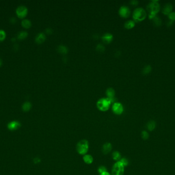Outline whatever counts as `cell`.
<instances>
[{"mask_svg": "<svg viewBox=\"0 0 175 175\" xmlns=\"http://www.w3.org/2000/svg\"><path fill=\"white\" fill-rule=\"evenodd\" d=\"M106 94L107 96V98L111 101V103L115 101V92L113 88H109L107 89L106 90Z\"/></svg>", "mask_w": 175, "mask_h": 175, "instance_id": "obj_10", "label": "cell"}, {"mask_svg": "<svg viewBox=\"0 0 175 175\" xmlns=\"http://www.w3.org/2000/svg\"><path fill=\"white\" fill-rule=\"evenodd\" d=\"M46 40V36L43 32L39 33L35 38V41L38 44H41L44 42Z\"/></svg>", "mask_w": 175, "mask_h": 175, "instance_id": "obj_14", "label": "cell"}, {"mask_svg": "<svg viewBox=\"0 0 175 175\" xmlns=\"http://www.w3.org/2000/svg\"><path fill=\"white\" fill-rule=\"evenodd\" d=\"M96 48V50L99 52H102L105 50L104 46L102 44H98V45H97Z\"/></svg>", "mask_w": 175, "mask_h": 175, "instance_id": "obj_26", "label": "cell"}, {"mask_svg": "<svg viewBox=\"0 0 175 175\" xmlns=\"http://www.w3.org/2000/svg\"><path fill=\"white\" fill-rule=\"evenodd\" d=\"M31 108V104L29 102H26L22 106V108L23 110L25 112H28L30 110Z\"/></svg>", "mask_w": 175, "mask_h": 175, "instance_id": "obj_22", "label": "cell"}, {"mask_svg": "<svg viewBox=\"0 0 175 175\" xmlns=\"http://www.w3.org/2000/svg\"><path fill=\"white\" fill-rule=\"evenodd\" d=\"M77 152L81 155H85L88 152L89 148V144L88 140L83 139L77 143L76 146Z\"/></svg>", "mask_w": 175, "mask_h": 175, "instance_id": "obj_2", "label": "cell"}, {"mask_svg": "<svg viewBox=\"0 0 175 175\" xmlns=\"http://www.w3.org/2000/svg\"><path fill=\"white\" fill-rule=\"evenodd\" d=\"M156 126V123L154 120L150 121L147 124V128L149 131H153Z\"/></svg>", "mask_w": 175, "mask_h": 175, "instance_id": "obj_16", "label": "cell"}, {"mask_svg": "<svg viewBox=\"0 0 175 175\" xmlns=\"http://www.w3.org/2000/svg\"><path fill=\"white\" fill-rule=\"evenodd\" d=\"M153 23L154 24V25L156 26H157V27H159L162 24V21H161V19L158 17L157 16H156L153 19Z\"/></svg>", "mask_w": 175, "mask_h": 175, "instance_id": "obj_21", "label": "cell"}, {"mask_svg": "<svg viewBox=\"0 0 175 175\" xmlns=\"http://www.w3.org/2000/svg\"><path fill=\"white\" fill-rule=\"evenodd\" d=\"M28 9L24 6H21L17 7L16 10V13L17 16L20 18H24L27 14Z\"/></svg>", "mask_w": 175, "mask_h": 175, "instance_id": "obj_7", "label": "cell"}, {"mask_svg": "<svg viewBox=\"0 0 175 175\" xmlns=\"http://www.w3.org/2000/svg\"><path fill=\"white\" fill-rule=\"evenodd\" d=\"M173 23H174V21H172V20H170L169 22H168V24H167V26H168V27H170V26H171L173 24Z\"/></svg>", "mask_w": 175, "mask_h": 175, "instance_id": "obj_34", "label": "cell"}, {"mask_svg": "<svg viewBox=\"0 0 175 175\" xmlns=\"http://www.w3.org/2000/svg\"><path fill=\"white\" fill-rule=\"evenodd\" d=\"M112 150V145L109 142L104 143L102 147V152L104 154H106L111 152Z\"/></svg>", "mask_w": 175, "mask_h": 175, "instance_id": "obj_11", "label": "cell"}, {"mask_svg": "<svg viewBox=\"0 0 175 175\" xmlns=\"http://www.w3.org/2000/svg\"><path fill=\"white\" fill-rule=\"evenodd\" d=\"M2 64V60L0 59V66H1Z\"/></svg>", "mask_w": 175, "mask_h": 175, "instance_id": "obj_36", "label": "cell"}, {"mask_svg": "<svg viewBox=\"0 0 175 175\" xmlns=\"http://www.w3.org/2000/svg\"><path fill=\"white\" fill-rule=\"evenodd\" d=\"M113 38V35L110 33H105L102 36V40L105 43H110Z\"/></svg>", "mask_w": 175, "mask_h": 175, "instance_id": "obj_13", "label": "cell"}, {"mask_svg": "<svg viewBox=\"0 0 175 175\" xmlns=\"http://www.w3.org/2000/svg\"><path fill=\"white\" fill-rule=\"evenodd\" d=\"M83 160L85 163L87 164H91L93 162V158L91 155L86 154L84 156Z\"/></svg>", "mask_w": 175, "mask_h": 175, "instance_id": "obj_15", "label": "cell"}, {"mask_svg": "<svg viewBox=\"0 0 175 175\" xmlns=\"http://www.w3.org/2000/svg\"><path fill=\"white\" fill-rule=\"evenodd\" d=\"M57 50L60 53L62 54H66L68 52V48L66 46L63 45L58 46L57 47Z\"/></svg>", "mask_w": 175, "mask_h": 175, "instance_id": "obj_17", "label": "cell"}, {"mask_svg": "<svg viewBox=\"0 0 175 175\" xmlns=\"http://www.w3.org/2000/svg\"><path fill=\"white\" fill-rule=\"evenodd\" d=\"M107 172L106 168L104 166H103V165L100 166L98 168V172L99 174H101L104 172Z\"/></svg>", "mask_w": 175, "mask_h": 175, "instance_id": "obj_28", "label": "cell"}, {"mask_svg": "<svg viewBox=\"0 0 175 175\" xmlns=\"http://www.w3.org/2000/svg\"><path fill=\"white\" fill-rule=\"evenodd\" d=\"M111 101L108 98H101L97 102V106L100 110L105 112L108 110L111 104Z\"/></svg>", "mask_w": 175, "mask_h": 175, "instance_id": "obj_4", "label": "cell"}, {"mask_svg": "<svg viewBox=\"0 0 175 175\" xmlns=\"http://www.w3.org/2000/svg\"><path fill=\"white\" fill-rule=\"evenodd\" d=\"M135 22L132 20H129L124 23V27L125 28L127 29H131L133 28L135 26Z\"/></svg>", "mask_w": 175, "mask_h": 175, "instance_id": "obj_20", "label": "cell"}, {"mask_svg": "<svg viewBox=\"0 0 175 175\" xmlns=\"http://www.w3.org/2000/svg\"><path fill=\"white\" fill-rule=\"evenodd\" d=\"M22 25L24 28H29L31 26V23L30 20H28V19H25L22 22Z\"/></svg>", "mask_w": 175, "mask_h": 175, "instance_id": "obj_23", "label": "cell"}, {"mask_svg": "<svg viewBox=\"0 0 175 175\" xmlns=\"http://www.w3.org/2000/svg\"><path fill=\"white\" fill-rule=\"evenodd\" d=\"M6 38V33L3 30H0V41L4 40Z\"/></svg>", "mask_w": 175, "mask_h": 175, "instance_id": "obj_29", "label": "cell"}, {"mask_svg": "<svg viewBox=\"0 0 175 175\" xmlns=\"http://www.w3.org/2000/svg\"><path fill=\"white\" fill-rule=\"evenodd\" d=\"M130 8L126 6H122L119 10V14L123 18L128 17L130 14Z\"/></svg>", "mask_w": 175, "mask_h": 175, "instance_id": "obj_8", "label": "cell"}, {"mask_svg": "<svg viewBox=\"0 0 175 175\" xmlns=\"http://www.w3.org/2000/svg\"><path fill=\"white\" fill-rule=\"evenodd\" d=\"M112 110L114 113L116 114H121L124 111L123 106L120 103L115 102L112 106Z\"/></svg>", "mask_w": 175, "mask_h": 175, "instance_id": "obj_6", "label": "cell"}, {"mask_svg": "<svg viewBox=\"0 0 175 175\" xmlns=\"http://www.w3.org/2000/svg\"><path fill=\"white\" fill-rule=\"evenodd\" d=\"M131 5H138L139 2L138 1H137V0H133V1H131Z\"/></svg>", "mask_w": 175, "mask_h": 175, "instance_id": "obj_31", "label": "cell"}, {"mask_svg": "<svg viewBox=\"0 0 175 175\" xmlns=\"http://www.w3.org/2000/svg\"><path fill=\"white\" fill-rule=\"evenodd\" d=\"M99 175H111V174L109 172H104L101 174H100Z\"/></svg>", "mask_w": 175, "mask_h": 175, "instance_id": "obj_35", "label": "cell"}, {"mask_svg": "<svg viewBox=\"0 0 175 175\" xmlns=\"http://www.w3.org/2000/svg\"><path fill=\"white\" fill-rule=\"evenodd\" d=\"M152 71V67L151 65H148L144 66L142 70V74L144 75L149 74Z\"/></svg>", "mask_w": 175, "mask_h": 175, "instance_id": "obj_19", "label": "cell"}, {"mask_svg": "<svg viewBox=\"0 0 175 175\" xmlns=\"http://www.w3.org/2000/svg\"><path fill=\"white\" fill-rule=\"evenodd\" d=\"M46 32H47V34H51L52 32V29L51 28H47V29H46Z\"/></svg>", "mask_w": 175, "mask_h": 175, "instance_id": "obj_32", "label": "cell"}, {"mask_svg": "<svg viewBox=\"0 0 175 175\" xmlns=\"http://www.w3.org/2000/svg\"><path fill=\"white\" fill-rule=\"evenodd\" d=\"M28 36V33L26 32H19L17 35V38L18 39L22 40L26 38Z\"/></svg>", "mask_w": 175, "mask_h": 175, "instance_id": "obj_24", "label": "cell"}, {"mask_svg": "<svg viewBox=\"0 0 175 175\" xmlns=\"http://www.w3.org/2000/svg\"><path fill=\"white\" fill-rule=\"evenodd\" d=\"M21 127V124L17 121H12L9 122L7 125V128L9 130L14 131L18 130Z\"/></svg>", "mask_w": 175, "mask_h": 175, "instance_id": "obj_9", "label": "cell"}, {"mask_svg": "<svg viewBox=\"0 0 175 175\" xmlns=\"http://www.w3.org/2000/svg\"><path fill=\"white\" fill-rule=\"evenodd\" d=\"M112 158L114 160L116 161H119L121 159L120 153L118 151H114L112 154Z\"/></svg>", "mask_w": 175, "mask_h": 175, "instance_id": "obj_18", "label": "cell"}, {"mask_svg": "<svg viewBox=\"0 0 175 175\" xmlns=\"http://www.w3.org/2000/svg\"><path fill=\"white\" fill-rule=\"evenodd\" d=\"M124 172V166L120 161L116 162L112 167L111 175H123Z\"/></svg>", "mask_w": 175, "mask_h": 175, "instance_id": "obj_5", "label": "cell"}, {"mask_svg": "<svg viewBox=\"0 0 175 175\" xmlns=\"http://www.w3.org/2000/svg\"><path fill=\"white\" fill-rule=\"evenodd\" d=\"M41 162V160L38 158H35L34 159V163H39Z\"/></svg>", "mask_w": 175, "mask_h": 175, "instance_id": "obj_33", "label": "cell"}, {"mask_svg": "<svg viewBox=\"0 0 175 175\" xmlns=\"http://www.w3.org/2000/svg\"><path fill=\"white\" fill-rule=\"evenodd\" d=\"M160 8V6L158 1H152L149 3L147 6V9L149 12V18L153 20L159 12Z\"/></svg>", "mask_w": 175, "mask_h": 175, "instance_id": "obj_1", "label": "cell"}, {"mask_svg": "<svg viewBox=\"0 0 175 175\" xmlns=\"http://www.w3.org/2000/svg\"><path fill=\"white\" fill-rule=\"evenodd\" d=\"M173 5L171 3H168L164 5L162 9V13L165 15H169L172 12Z\"/></svg>", "mask_w": 175, "mask_h": 175, "instance_id": "obj_12", "label": "cell"}, {"mask_svg": "<svg viewBox=\"0 0 175 175\" xmlns=\"http://www.w3.org/2000/svg\"><path fill=\"white\" fill-rule=\"evenodd\" d=\"M141 135L142 138L144 140H148L150 137V135H149V134L148 133V132H147V131H145V130L142 131L141 132Z\"/></svg>", "mask_w": 175, "mask_h": 175, "instance_id": "obj_25", "label": "cell"}, {"mask_svg": "<svg viewBox=\"0 0 175 175\" xmlns=\"http://www.w3.org/2000/svg\"><path fill=\"white\" fill-rule=\"evenodd\" d=\"M119 161L122 163V164L123 165L124 167L127 166L129 163L128 160L125 158H121V159H120V160Z\"/></svg>", "mask_w": 175, "mask_h": 175, "instance_id": "obj_27", "label": "cell"}, {"mask_svg": "<svg viewBox=\"0 0 175 175\" xmlns=\"http://www.w3.org/2000/svg\"><path fill=\"white\" fill-rule=\"evenodd\" d=\"M168 16L170 20H172L173 21H175V12H172Z\"/></svg>", "mask_w": 175, "mask_h": 175, "instance_id": "obj_30", "label": "cell"}, {"mask_svg": "<svg viewBox=\"0 0 175 175\" xmlns=\"http://www.w3.org/2000/svg\"><path fill=\"white\" fill-rule=\"evenodd\" d=\"M133 16L134 20L136 22H140L144 20L147 16V12L143 8H136L133 12Z\"/></svg>", "mask_w": 175, "mask_h": 175, "instance_id": "obj_3", "label": "cell"}]
</instances>
